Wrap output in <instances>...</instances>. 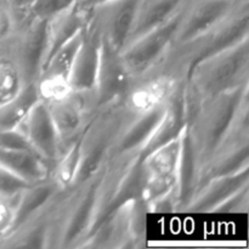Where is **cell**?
<instances>
[{
    "label": "cell",
    "instance_id": "6da1fadb",
    "mask_svg": "<svg viewBox=\"0 0 249 249\" xmlns=\"http://www.w3.org/2000/svg\"><path fill=\"white\" fill-rule=\"evenodd\" d=\"M249 83V38L199 61L185 79L187 121L204 99Z\"/></svg>",
    "mask_w": 249,
    "mask_h": 249
},
{
    "label": "cell",
    "instance_id": "7a4b0ae2",
    "mask_svg": "<svg viewBox=\"0 0 249 249\" xmlns=\"http://www.w3.org/2000/svg\"><path fill=\"white\" fill-rule=\"evenodd\" d=\"M249 38V0H241L232 12L209 33L172 46L160 68L173 77L186 79L190 71L204 58Z\"/></svg>",
    "mask_w": 249,
    "mask_h": 249
},
{
    "label": "cell",
    "instance_id": "3957f363",
    "mask_svg": "<svg viewBox=\"0 0 249 249\" xmlns=\"http://www.w3.org/2000/svg\"><path fill=\"white\" fill-rule=\"evenodd\" d=\"M136 116L123 100L95 112L80 135V164L73 185L80 184L104 167L118 136Z\"/></svg>",
    "mask_w": 249,
    "mask_h": 249
},
{
    "label": "cell",
    "instance_id": "277c9868",
    "mask_svg": "<svg viewBox=\"0 0 249 249\" xmlns=\"http://www.w3.org/2000/svg\"><path fill=\"white\" fill-rule=\"evenodd\" d=\"M248 91L249 83L202 100L189 116L187 126L203 165L223 140L241 100Z\"/></svg>",
    "mask_w": 249,
    "mask_h": 249
},
{
    "label": "cell",
    "instance_id": "5b68a950",
    "mask_svg": "<svg viewBox=\"0 0 249 249\" xmlns=\"http://www.w3.org/2000/svg\"><path fill=\"white\" fill-rule=\"evenodd\" d=\"M46 19L28 15L17 23L12 36L0 45V51L9 56L18 68L24 84L36 82L45 50Z\"/></svg>",
    "mask_w": 249,
    "mask_h": 249
},
{
    "label": "cell",
    "instance_id": "8992f818",
    "mask_svg": "<svg viewBox=\"0 0 249 249\" xmlns=\"http://www.w3.org/2000/svg\"><path fill=\"white\" fill-rule=\"evenodd\" d=\"M146 206L142 199L129 202L107 216L82 248H133L143 236Z\"/></svg>",
    "mask_w": 249,
    "mask_h": 249
},
{
    "label": "cell",
    "instance_id": "52a82bcc",
    "mask_svg": "<svg viewBox=\"0 0 249 249\" xmlns=\"http://www.w3.org/2000/svg\"><path fill=\"white\" fill-rule=\"evenodd\" d=\"M53 122L61 151L79 138L97 111L94 90H68L58 96L43 100Z\"/></svg>",
    "mask_w": 249,
    "mask_h": 249
},
{
    "label": "cell",
    "instance_id": "ba28073f",
    "mask_svg": "<svg viewBox=\"0 0 249 249\" xmlns=\"http://www.w3.org/2000/svg\"><path fill=\"white\" fill-rule=\"evenodd\" d=\"M181 12L168 23L126 44L121 51L122 58L133 79L148 74L162 65L174 44Z\"/></svg>",
    "mask_w": 249,
    "mask_h": 249
},
{
    "label": "cell",
    "instance_id": "9c48e42d",
    "mask_svg": "<svg viewBox=\"0 0 249 249\" xmlns=\"http://www.w3.org/2000/svg\"><path fill=\"white\" fill-rule=\"evenodd\" d=\"M181 135L142 158L145 170L142 201L147 211L163 197L174 194L181 152Z\"/></svg>",
    "mask_w": 249,
    "mask_h": 249
},
{
    "label": "cell",
    "instance_id": "30bf717a",
    "mask_svg": "<svg viewBox=\"0 0 249 249\" xmlns=\"http://www.w3.org/2000/svg\"><path fill=\"white\" fill-rule=\"evenodd\" d=\"M241 0H189L180 16L173 46L195 40L218 27Z\"/></svg>",
    "mask_w": 249,
    "mask_h": 249
},
{
    "label": "cell",
    "instance_id": "8fae6325",
    "mask_svg": "<svg viewBox=\"0 0 249 249\" xmlns=\"http://www.w3.org/2000/svg\"><path fill=\"white\" fill-rule=\"evenodd\" d=\"M133 78L122 58L121 51L102 39L94 92L97 108L123 100Z\"/></svg>",
    "mask_w": 249,
    "mask_h": 249
},
{
    "label": "cell",
    "instance_id": "7c38bea8",
    "mask_svg": "<svg viewBox=\"0 0 249 249\" xmlns=\"http://www.w3.org/2000/svg\"><path fill=\"white\" fill-rule=\"evenodd\" d=\"M16 130L22 134L32 150L53 167L55 160L61 153V143L53 122L51 119L46 105L43 100H39L26 114Z\"/></svg>",
    "mask_w": 249,
    "mask_h": 249
},
{
    "label": "cell",
    "instance_id": "4fadbf2b",
    "mask_svg": "<svg viewBox=\"0 0 249 249\" xmlns=\"http://www.w3.org/2000/svg\"><path fill=\"white\" fill-rule=\"evenodd\" d=\"M139 0H108L90 10V16L101 32L102 39L116 50L128 44L135 21Z\"/></svg>",
    "mask_w": 249,
    "mask_h": 249
},
{
    "label": "cell",
    "instance_id": "5bb4252c",
    "mask_svg": "<svg viewBox=\"0 0 249 249\" xmlns=\"http://www.w3.org/2000/svg\"><path fill=\"white\" fill-rule=\"evenodd\" d=\"M102 36L89 12L88 21L82 29L79 48L73 61L68 88L74 91L94 90L95 78L99 67Z\"/></svg>",
    "mask_w": 249,
    "mask_h": 249
},
{
    "label": "cell",
    "instance_id": "9a60e30c",
    "mask_svg": "<svg viewBox=\"0 0 249 249\" xmlns=\"http://www.w3.org/2000/svg\"><path fill=\"white\" fill-rule=\"evenodd\" d=\"M186 125L187 105L186 94H185V79H179L175 83L169 96H168L162 119L158 123L157 128L148 142L141 151V158L150 155L160 146L179 138Z\"/></svg>",
    "mask_w": 249,
    "mask_h": 249
},
{
    "label": "cell",
    "instance_id": "2e32d148",
    "mask_svg": "<svg viewBox=\"0 0 249 249\" xmlns=\"http://www.w3.org/2000/svg\"><path fill=\"white\" fill-rule=\"evenodd\" d=\"M80 38H82V31L68 43L61 46L41 68L36 82L41 100L58 96L70 90L68 80H70L74 56L79 48Z\"/></svg>",
    "mask_w": 249,
    "mask_h": 249
},
{
    "label": "cell",
    "instance_id": "e0dca14e",
    "mask_svg": "<svg viewBox=\"0 0 249 249\" xmlns=\"http://www.w3.org/2000/svg\"><path fill=\"white\" fill-rule=\"evenodd\" d=\"M165 105H167V101L138 114L123 129L108 158L133 157V156L140 155L162 119Z\"/></svg>",
    "mask_w": 249,
    "mask_h": 249
},
{
    "label": "cell",
    "instance_id": "ac0fdd59",
    "mask_svg": "<svg viewBox=\"0 0 249 249\" xmlns=\"http://www.w3.org/2000/svg\"><path fill=\"white\" fill-rule=\"evenodd\" d=\"M247 185H249V168L235 174L212 178L198 187L187 206L186 212L214 213L229 197Z\"/></svg>",
    "mask_w": 249,
    "mask_h": 249
},
{
    "label": "cell",
    "instance_id": "d6986e66",
    "mask_svg": "<svg viewBox=\"0 0 249 249\" xmlns=\"http://www.w3.org/2000/svg\"><path fill=\"white\" fill-rule=\"evenodd\" d=\"M202 167V160L192 141L189 126L186 125L181 135V152L178 167L177 184L174 187L178 211H186L192 197L196 194L201 181Z\"/></svg>",
    "mask_w": 249,
    "mask_h": 249
},
{
    "label": "cell",
    "instance_id": "ffe728a7",
    "mask_svg": "<svg viewBox=\"0 0 249 249\" xmlns=\"http://www.w3.org/2000/svg\"><path fill=\"white\" fill-rule=\"evenodd\" d=\"M88 17L89 11L80 9L78 2L48 17L45 28V50L41 68L61 46L68 43L82 31Z\"/></svg>",
    "mask_w": 249,
    "mask_h": 249
},
{
    "label": "cell",
    "instance_id": "44dd1931",
    "mask_svg": "<svg viewBox=\"0 0 249 249\" xmlns=\"http://www.w3.org/2000/svg\"><path fill=\"white\" fill-rule=\"evenodd\" d=\"M187 1L189 0H139L128 44L147 32L172 21L184 10Z\"/></svg>",
    "mask_w": 249,
    "mask_h": 249
},
{
    "label": "cell",
    "instance_id": "7402d4cb",
    "mask_svg": "<svg viewBox=\"0 0 249 249\" xmlns=\"http://www.w3.org/2000/svg\"><path fill=\"white\" fill-rule=\"evenodd\" d=\"M61 190L62 189H60L50 177L41 181L31 184L27 189H24L15 199L14 221L9 232L21 225L29 216L43 209Z\"/></svg>",
    "mask_w": 249,
    "mask_h": 249
},
{
    "label": "cell",
    "instance_id": "603a6c76",
    "mask_svg": "<svg viewBox=\"0 0 249 249\" xmlns=\"http://www.w3.org/2000/svg\"><path fill=\"white\" fill-rule=\"evenodd\" d=\"M0 165L34 184L50 177V167L36 152L11 150L0 146Z\"/></svg>",
    "mask_w": 249,
    "mask_h": 249
},
{
    "label": "cell",
    "instance_id": "cb8c5ba5",
    "mask_svg": "<svg viewBox=\"0 0 249 249\" xmlns=\"http://www.w3.org/2000/svg\"><path fill=\"white\" fill-rule=\"evenodd\" d=\"M40 100L36 83H27L19 92L0 104V131L14 130Z\"/></svg>",
    "mask_w": 249,
    "mask_h": 249
},
{
    "label": "cell",
    "instance_id": "d4e9b609",
    "mask_svg": "<svg viewBox=\"0 0 249 249\" xmlns=\"http://www.w3.org/2000/svg\"><path fill=\"white\" fill-rule=\"evenodd\" d=\"M80 164V136L66 146L50 169V178L60 189H68L74 182Z\"/></svg>",
    "mask_w": 249,
    "mask_h": 249
},
{
    "label": "cell",
    "instance_id": "484cf974",
    "mask_svg": "<svg viewBox=\"0 0 249 249\" xmlns=\"http://www.w3.org/2000/svg\"><path fill=\"white\" fill-rule=\"evenodd\" d=\"M24 82L14 61L0 51V104L19 92Z\"/></svg>",
    "mask_w": 249,
    "mask_h": 249
},
{
    "label": "cell",
    "instance_id": "4316f807",
    "mask_svg": "<svg viewBox=\"0 0 249 249\" xmlns=\"http://www.w3.org/2000/svg\"><path fill=\"white\" fill-rule=\"evenodd\" d=\"M29 185L31 182L0 165V196L15 199Z\"/></svg>",
    "mask_w": 249,
    "mask_h": 249
},
{
    "label": "cell",
    "instance_id": "83f0119b",
    "mask_svg": "<svg viewBox=\"0 0 249 249\" xmlns=\"http://www.w3.org/2000/svg\"><path fill=\"white\" fill-rule=\"evenodd\" d=\"M249 206V185L238 190L221 203L214 213H246Z\"/></svg>",
    "mask_w": 249,
    "mask_h": 249
},
{
    "label": "cell",
    "instance_id": "f1b7e54d",
    "mask_svg": "<svg viewBox=\"0 0 249 249\" xmlns=\"http://www.w3.org/2000/svg\"><path fill=\"white\" fill-rule=\"evenodd\" d=\"M17 27V18L7 0H0V45L5 43Z\"/></svg>",
    "mask_w": 249,
    "mask_h": 249
},
{
    "label": "cell",
    "instance_id": "f546056e",
    "mask_svg": "<svg viewBox=\"0 0 249 249\" xmlns=\"http://www.w3.org/2000/svg\"><path fill=\"white\" fill-rule=\"evenodd\" d=\"M78 1L79 0H38L29 15L48 18L55 12L66 9L73 4H77Z\"/></svg>",
    "mask_w": 249,
    "mask_h": 249
},
{
    "label": "cell",
    "instance_id": "4dcf8cb0",
    "mask_svg": "<svg viewBox=\"0 0 249 249\" xmlns=\"http://www.w3.org/2000/svg\"><path fill=\"white\" fill-rule=\"evenodd\" d=\"M36 1L38 0H7V2L16 15L17 23L31 14L32 9L36 4Z\"/></svg>",
    "mask_w": 249,
    "mask_h": 249
},
{
    "label": "cell",
    "instance_id": "1f68e13d",
    "mask_svg": "<svg viewBox=\"0 0 249 249\" xmlns=\"http://www.w3.org/2000/svg\"><path fill=\"white\" fill-rule=\"evenodd\" d=\"M108 1V0H79L78 1V6L84 11H90L91 9L96 7L97 5L104 4V2Z\"/></svg>",
    "mask_w": 249,
    "mask_h": 249
}]
</instances>
